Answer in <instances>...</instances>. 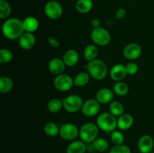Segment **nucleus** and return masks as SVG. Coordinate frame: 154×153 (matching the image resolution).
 <instances>
[{"instance_id":"17","label":"nucleus","mask_w":154,"mask_h":153,"mask_svg":"<svg viewBox=\"0 0 154 153\" xmlns=\"http://www.w3.org/2000/svg\"><path fill=\"white\" fill-rule=\"evenodd\" d=\"M134 124V118L131 114L123 113L117 117V128L121 130H129Z\"/></svg>"},{"instance_id":"19","label":"nucleus","mask_w":154,"mask_h":153,"mask_svg":"<svg viewBox=\"0 0 154 153\" xmlns=\"http://www.w3.org/2000/svg\"><path fill=\"white\" fill-rule=\"evenodd\" d=\"M87 144L82 140H73L66 148V153H85Z\"/></svg>"},{"instance_id":"4","label":"nucleus","mask_w":154,"mask_h":153,"mask_svg":"<svg viewBox=\"0 0 154 153\" xmlns=\"http://www.w3.org/2000/svg\"><path fill=\"white\" fill-rule=\"evenodd\" d=\"M99 127L93 122H87L79 128V136L81 140L85 143H91L99 134Z\"/></svg>"},{"instance_id":"32","label":"nucleus","mask_w":154,"mask_h":153,"mask_svg":"<svg viewBox=\"0 0 154 153\" xmlns=\"http://www.w3.org/2000/svg\"><path fill=\"white\" fill-rule=\"evenodd\" d=\"M124 135L122 132L119 131V130H113L111 132V140L114 145H120V144H123L124 142Z\"/></svg>"},{"instance_id":"18","label":"nucleus","mask_w":154,"mask_h":153,"mask_svg":"<svg viewBox=\"0 0 154 153\" xmlns=\"http://www.w3.org/2000/svg\"><path fill=\"white\" fill-rule=\"evenodd\" d=\"M63 60L66 66L73 67L78 64L79 61V54L75 50L70 49L66 51L63 56Z\"/></svg>"},{"instance_id":"34","label":"nucleus","mask_w":154,"mask_h":153,"mask_svg":"<svg viewBox=\"0 0 154 153\" xmlns=\"http://www.w3.org/2000/svg\"><path fill=\"white\" fill-rule=\"evenodd\" d=\"M126 72H127V74L135 75L138 71V66L136 63L132 62H129L126 64Z\"/></svg>"},{"instance_id":"39","label":"nucleus","mask_w":154,"mask_h":153,"mask_svg":"<svg viewBox=\"0 0 154 153\" xmlns=\"http://www.w3.org/2000/svg\"><path fill=\"white\" fill-rule=\"evenodd\" d=\"M150 153H154V152H150Z\"/></svg>"},{"instance_id":"13","label":"nucleus","mask_w":154,"mask_h":153,"mask_svg":"<svg viewBox=\"0 0 154 153\" xmlns=\"http://www.w3.org/2000/svg\"><path fill=\"white\" fill-rule=\"evenodd\" d=\"M36 43V38L33 33L25 32L18 39V44L20 47L25 50L32 49Z\"/></svg>"},{"instance_id":"22","label":"nucleus","mask_w":154,"mask_h":153,"mask_svg":"<svg viewBox=\"0 0 154 153\" xmlns=\"http://www.w3.org/2000/svg\"><path fill=\"white\" fill-rule=\"evenodd\" d=\"M99 54V49L96 44H88L84 50V58L87 62L96 59Z\"/></svg>"},{"instance_id":"11","label":"nucleus","mask_w":154,"mask_h":153,"mask_svg":"<svg viewBox=\"0 0 154 153\" xmlns=\"http://www.w3.org/2000/svg\"><path fill=\"white\" fill-rule=\"evenodd\" d=\"M142 49L141 46L136 43H131L125 46L123 48V56L128 60H136L141 56Z\"/></svg>"},{"instance_id":"6","label":"nucleus","mask_w":154,"mask_h":153,"mask_svg":"<svg viewBox=\"0 0 154 153\" xmlns=\"http://www.w3.org/2000/svg\"><path fill=\"white\" fill-rule=\"evenodd\" d=\"M90 37L93 43L98 46H106L111 41L110 32L103 27L93 28Z\"/></svg>"},{"instance_id":"7","label":"nucleus","mask_w":154,"mask_h":153,"mask_svg":"<svg viewBox=\"0 0 154 153\" xmlns=\"http://www.w3.org/2000/svg\"><path fill=\"white\" fill-rule=\"evenodd\" d=\"M44 11L48 18L51 20H57L63 15V8L58 1L51 0L45 4Z\"/></svg>"},{"instance_id":"35","label":"nucleus","mask_w":154,"mask_h":153,"mask_svg":"<svg viewBox=\"0 0 154 153\" xmlns=\"http://www.w3.org/2000/svg\"><path fill=\"white\" fill-rule=\"evenodd\" d=\"M48 42L49 44V45L51 46L54 48H57L60 46V41L57 37L55 36H49L48 38Z\"/></svg>"},{"instance_id":"3","label":"nucleus","mask_w":154,"mask_h":153,"mask_svg":"<svg viewBox=\"0 0 154 153\" xmlns=\"http://www.w3.org/2000/svg\"><path fill=\"white\" fill-rule=\"evenodd\" d=\"M96 124L100 130L110 133L117 128V118L110 112H104L98 116Z\"/></svg>"},{"instance_id":"31","label":"nucleus","mask_w":154,"mask_h":153,"mask_svg":"<svg viewBox=\"0 0 154 153\" xmlns=\"http://www.w3.org/2000/svg\"><path fill=\"white\" fill-rule=\"evenodd\" d=\"M13 53L8 49L2 48L0 50V62L2 64H8L13 59Z\"/></svg>"},{"instance_id":"8","label":"nucleus","mask_w":154,"mask_h":153,"mask_svg":"<svg viewBox=\"0 0 154 153\" xmlns=\"http://www.w3.org/2000/svg\"><path fill=\"white\" fill-rule=\"evenodd\" d=\"M74 79L66 74H61L55 76L54 80V86L58 91L68 92L73 87Z\"/></svg>"},{"instance_id":"12","label":"nucleus","mask_w":154,"mask_h":153,"mask_svg":"<svg viewBox=\"0 0 154 153\" xmlns=\"http://www.w3.org/2000/svg\"><path fill=\"white\" fill-rule=\"evenodd\" d=\"M154 147V140L150 135L144 134L138 141V149L141 153H150Z\"/></svg>"},{"instance_id":"14","label":"nucleus","mask_w":154,"mask_h":153,"mask_svg":"<svg viewBox=\"0 0 154 153\" xmlns=\"http://www.w3.org/2000/svg\"><path fill=\"white\" fill-rule=\"evenodd\" d=\"M66 66V65L63 62V58H58V57L51 58L48 64V70H50L51 74L56 75V76L63 74Z\"/></svg>"},{"instance_id":"23","label":"nucleus","mask_w":154,"mask_h":153,"mask_svg":"<svg viewBox=\"0 0 154 153\" xmlns=\"http://www.w3.org/2000/svg\"><path fill=\"white\" fill-rule=\"evenodd\" d=\"M90 75L88 72H80L74 78V84L76 86L82 87L87 85L90 82Z\"/></svg>"},{"instance_id":"21","label":"nucleus","mask_w":154,"mask_h":153,"mask_svg":"<svg viewBox=\"0 0 154 153\" xmlns=\"http://www.w3.org/2000/svg\"><path fill=\"white\" fill-rule=\"evenodd\" d=\"M93 8V0H78L75 4V8L79 13L87 14Z\"/></svg>"},{"instance_id":"5","label":"nucleus","mask_w":154,"mask_h":153,"mask_svg":"<svg viewBox=\"0 0 154 153\" xmlns=\"http://www.w3.org/2000/svg\"><path fill=\"white\" fill-rule=\"evenodd\" d=\"M84 100L81 96L78 94H71L63 99V108L67 112L74 113L81 110Z\"/></svg>"},{"instance_id":"30","label":"nucleus","mask_w":154,"mask_h":153,"mask_svg":"<svg viewBox=\"0 0 154 153\" xmlns=\"http://www.w3.org/2000/svg\"><path fill=\"white\" fill-rule=\"evenodd\" d=\"M93 144L96 151L99 152H106L109 148V143L104 138H96L93 142Z\"/></svg>"},{"instance_id":"16","label":"nucleus","mask_w":154,"mask_h":153,"mask_svg":"<svg viewBox=\"0 0 154 153\" xmlns=\"http://www.w3.org/2000/svg\"><path fill=\"white\" fill-rule=\"evenodd\" d=\"M114 96V91L108 88H100L96 93V99L102 104H107L113 101Z\"/></svg>"},{"instance_id":"2","label":"nucleus","mask_w":154,"mask_h":153,"mask_svg":"<svg viewBox=\"0 0 154 153\" xmlns=\"http://www.w3.org/2000/svg\"><path fill=\"white\" fill-rule=\"evenodd\" d=\"M85 68L87 69L90 76L97 80L105 79L108 73V67L105 62L98 58L88 62L87 65L85 66Z\"/></svg>"},{"instance_id":"29","label":"nucleus","mask_w":154,"mask_h":153,"mask_svg":"<svg viewBox=\"0 0 154 153\" xmlns=\"http://www.w3.org/2000/svg\"><path fill=\"white\" fill-rule=\"evenodd\" d=\"M11 14V7L6 0H0V18L8 19Z\"/></svg>"},{"instance_id":"1","label":"nucleus","mask_w":154,"mask_h":153,"mask_svg":"<svg viewBox=\"0 0 154 153\" xmlns=\"http://www.w3.org/2000/svg\"><path fill=\"white\" fill-rule=\"evenodd\" d=\"M2 32L6 38L9 40L19 39V38L25 32L23 22L17 18H8L3 22Z\"/></svg>"},{"instance_id":"40","label":"nucleus","mask_w":154,"mask_h":153,"mask_svg":"<svg viewBox=\"0 0 154 153\" xmlns=\"http://www.w3.org/2000/svg\"><path fill=\"white\" fill-rule=\"evenodd\" d=\"M133 1H138V0H133Z\"/></svg>"},{"instance_id":"9","label":"nucleus","mask_w":154,"mask_h":153,"mask_svg":"<svg viewBox=\"0 0 154 153\" xmlns=\"http://www.w3.org/2000/svg\"><path fill=\"white\" fill-rule=\"evenodd\" d=\"M60 136L65 140L73 141L79 136V129L73 123H64L60 127Z\"/></svg>"},{"instance_id":"36","label":"nucleus","mask_w":154,"mask_h":153,"mask_svg":"<svg viewBox=\"0 0 154 153\" xmlns=\"http://www.w3.org/2000/svg\"><path fill=\"white\" fill-rule=\"evenodd\" d=\"M126 10L124 8H120L117 10L115 13V16L117 19H123L126 15Z\"/></svg>"},{"instance_id":"27","label":"nucleus","mask_w":154,"mask_h":153,"mask_svg":"<svg viewBox=\"0 0 154 153\" xmlns=\"http://www.w3.org/2000/svg\"><path fill=\"white\" fill-rule=\"evenodd\" d=\"M113 91L114 94L123 97V96L126 95L129 92V86L127 84L124 82H116L113 86Z\"/></svg>"},{"instance_id":"20","label":"nucleus","mask_w":154,"mask_h":153,"mask_svg":"<svg viewBox=\"0 0 154 153\" xmlns=\"http://www.w3.org/2000/svg\"><path fill=\"white\" fill-rule=\"evenodd\" d=\"M25 32L33 33L37 31L39 27V22L37 18L34 16H27L23 20Z\"/></svg>"},{"instance_id":"10","label":"nucleus","mask_w":154,"mask_h":153,"mask_svg":"<svg viewBox=\"0 0 154 153\" xmlns=\"http://www.w3.org/2000/svg\"><path fill=\"white\" fill-rule=\"evenodd\" d=\"M100 104H101L96 99H87L85 101H84L82 108H81V112L83 115L85 116H95L100 111Z\"/></svg>"},{"instance_id":"25","label":"nucleus","mask_w":154,"mask_h":153,"mask_svg":"<svg viewBox=\"0 0 154 153\" xmlns=\"http://www.w3.org/2000/svg\"><path fill=\"white\" fill-rule=\"evenodd\" d=\"M44 132L48 136H56L60 134V127L55 122H49L44 125Z\"/></svg>"},{"instance_id":"15","label":"nucleus","mask_w":154,"mask_h":153,"mask_svg":"<svg viewBox=\"0 0 154 153\" xmlns=\"http://www.w3.org/2000/svg\"><path fill=\"white\" fill-rule=\"evenodd\" d=\"M110 76L115 82L122 81L127 75L126 65L123 64H116L111 68L109 72Z\"/></svg>"},{"instance_id":"37","label":"nucleus","mask_w":154,"mask_h":153,"mask_svg":"<svg viewBox=\"0 0 154 153\" xmlns=\"http://www.w3.org/2000/svg\"><path fill=\"white\" fill-rule=\"evenodd\" d=\"M91 25L92 27L93 28H99V27H101V22L98 18H94V19L92 20L91 21Z\"/></svg>"},{"instance_id":"38","label":"nucleus","mask_w":154,"mask_h":153,"mask_svg":"<svg viewBox=\"0 0 154 153\" xmlns=\"http://www.w3.org/2000/svg\"><path fill=\"white\" fill-rule=\"evenodd\" d=\"M94 151H96L94 146H93V142L91 143H87V152H93Z\"/></svg>"},{"instance_id":"28","label":"nucleus","mask_w":154,"mask_h":153,"mask_svg":"<svg viewBox=\"0 0 154 153\" xmlns=\"http://www.w3.org/2000/svg\"><path fill=\"white\" fill-rule=\"evenodd\" d=\"M63 107V100L59 98L51 99L48 103V110L52 113H57Z\"/></svg>"},{"instance_id":"26","label":"nucleus","mask_w":154,"mask_h":153,"mask_svg":"<svg viewBox=\"0 0 154 153\" xmlns=\"http://www.w3.org/2000/svg\"><path fill=\"white\" fill-rule=\"evenodd\" d=\"M14 82L8 76H2L0 78V92L8 93L12 90Z\"/></svg>"},{"instance_id":"24","label":"nucleus","mask_w":154,"mask_h":153,"mask_svg":"<svg viewBox=\"0 0 154 153\" xmlns=\"http://www.w3.org/2000/svg\"><path fill=\"white\" fill-rule=\"evenodd\" d=\"M109 112L116 117H119L124 113V106L117 100H113L109 104Z\"/></svg>"},{"instance_id":"33","label":"nucleus","mask_w":154,"mask_h":153,"mask_svg":"<svg viewBox=\"0 0 154 153\" xmlns=\"http://www.w3.org/2000/svg\"><path fill=\"white\" fill-rule=\"evenodd\" d=\"M109 153H132V152L131 148L128 146L120 144V145H114L110 149Z\"/></svg>"}]
</instances>
